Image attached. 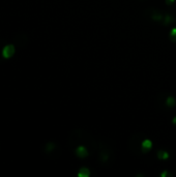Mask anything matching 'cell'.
<instances>
[{
  "label": "cell",
  "instance_id": "obj_1",
  "mask_svg": "<svg viewBox=\"0 0 176 177\" xmlns=\"http://www.w3.org/2000/svg\"><path fill=\"white\" fill-rule=\"evenodd\" d=\"M14 54H15V46L14 45H11V44L6 45V46L2 49V56L5 58V59L11 58Z\"/></svg>",
  "mask_w": 176,
  "mask_h": 177
},
{
  "label": "cell",
  "instance_id": "obj_2",
  "mask_svg": "<svg viewBox=\"0 0 176 177\" xmlns=\"http://www.w3.org/2000/svg\"><path fill=\"white\" fill-rule=\"evenodd\" d=\"M76 154L79 157H86L88 155V151L87 149H86V147L81 145L79 147H77V149H76Z\"/></svg>",
  "mask_w": 176,
  "mask_h": 177
},
{
  "label": "cell",
  "instance_id": "obj_3",
  "mask_svg": "<svg viewBox=\"0 0 176 177\" xmlns=\"http://www.w3.org/2000/svg\"><path fill=\"white\" fill-rule=\"evenodd\" d=\"M151 147H152V142H151L150 140L146 139V140H144L142 142V150H143V152H145V153H146L148 150H150Z\"/></svg>",
  "mask_w": 176,
  "mask_h": 177
},
{
  "label": "cell",
  "instance_id": "obj_4",
  "mask_svg": "<svg viewBox=\"0 0 176 177\" xmlns=\"http://www.w3.org/2000/svg\"><path fill=\"white\" fill-rule=\"evenodd\" d=\"M90 175V171L88 168H81L80 171L78 172V176L79 177H88Z\"/></svg>",
  "mask_w": 176,
  "mask_h": 177
},
{
  "label": "cell",
  "instance_id": "obj_5",
  "mask_svg": "<svg viewBox=\"0 0 176 177\" xmlns=\"http://www.w3.org/2000/svg\"><path fill=\"white\" fill-rule=\"evenodd\" d=\"M157 157H159V160H165L169 157V153H168L167 151H164V150H159V151L157 152Z\"/></svg>",
  "mask_w": 176,
  "mask_h": 177
},
{
  "label": "cell",
  "instance_id": "obj_6",
  "mask_svg": "<svg viewBox=\"0 0 176 177\" xmlns=\"http://www.w3.org/2000/svg\"><path fill=\"white\" fill-rule=\"evenodd\" d=\"M166 104H167L168 107H174L176 104V100L173 96H169L167 98V100H166Z\"/></svg>",
  "mask_w": 176,
  "mask_h": 177
},
{
  "label": "cell",
  "instance_id": "obj_7",
  "mask_svg": "<svg viewBox=\"0 0 176 177\" xmlns=\"http://www.w3.org/2000/svg\"><path fill=\"white\" fill-rule=\"evenodd\" d=\"M170 37L173 42H176V28H172L170 31Z\"/></svg>",
  "mask_w": 176,
  "mask_h": 177
},
{
  "label": "cell",
  "instance_id": "obj_8",
  "mask_svg": "<svg viewBox=\"0 0 176 177\" xmlns=\"http://www.w3.org/2000/svg\"><path fill=\"white\" fill-rule=\"evenodd\" d=\"M173 21H174V19L171 17V16H167L165 19V24H170V23H172Z\"/></svg>",
  "mask_w": 176,
  "mask_h": 177
},
{
  "label": "cell",
  "instance_id": "obj_9",
  "mask_svg": "<svg viewBox=\"0 0 176 177\" xmlns=\"http://www.w3.org/2000/svg\"><path fill=\"white\" fill-rule=\"evenodd\" d=\"M152 19H154V20H155V21H161V20H162V16H161V15H159V16H154V17H152Z\"/></svg>",
  "mask_w": 176,
  "mask_h": 177
},
{
  "label": "cell",
  "instance_id": "obj_10",
  "mask_svg": "<svg viewBox=\"0 0 176 177\" xmlns=\"http://www.w3.org/2000/svg\"><path fill=\"white\" fill-rule=\"evenodd\" d=\"M166 2H167V4L171 5V4H173V3L175 2V0H166Z\"/></svg>",
  "mask_w": 176,
  "mask_h": 177
},
{
  "label": "cell",
  "instance_id": "obj_11",
  "mask_svg": "<svg viewBox=\"0 0 176 177\" xmlns=\"http://www.w3.org/2000/svg\"><path fill=\"white\" fill-rule=\"evenodd\" d=\"M168 175H169V173H168V171H164L162 173V174H161V176L162 177H166V176H168Z\"/></svg>",
  "mask_w": 176,
  "mask_h": 177
},
{
  "label": "cell",
  "instance_id": "obj_12",
  "mask_svg": "<svg viewBox=\"0 0 176 177\" xmlns=\"http://www.w3.org/2000/svg\"><path fill=\"white\" fill-rule=\"evenodd\" d=\"M173 123H174V124H176V117L173 118Z\"/></svg>",
  "mask_w": 176,
  "mask_h": 177
}]
</instances>
